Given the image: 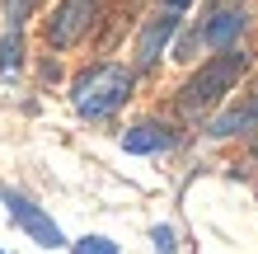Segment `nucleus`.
I'll list each match as a JSON object with an SVG mask.
<instances>
[{
	"label": "nucleus",
	"instance_id": "f257e3e1",
	"mask_svg": "<svg viewBox=\"0 0 258 254\" xmlns=\"http://www.w3.org/2000/svg\"><path fill=\"white\" fill-rule=\"evenodd\" d=\"M249 62H253V57L239 47V42H235V47L211 52L207 62L197 66L183 85H178V94H174L178 113H183V118H202V113H211V109H216V104L230 94L239 80L249 76Z\"/></svg>",
	"mask_w": 258,
	"mask_h": 254
},
{
	"label": "nucleus",
	"instance_id": "f03ea898",
	"mask_svg": "<svg viewBox=\"0 0 258 254\" xmlns=\"http://www.w3.org/2000/svg\"><path fill=\"white\" fill-rule=\"evenodd\" d=\"M136 76H141V71L127 66V62H94L89 71L75 76V85H71V109L80 113V118H89V123H103V118H113L132 99Z\"/></svg>",
	"mask_w": 258,
	"mask_h": 254
},
{
	"label": "nucleus",
	"instance_id": "7ed1b4c3",
	"mask_svg": "<svg viewBox=\"0 0 258 254\" xmlns=\"http://www.w3.org/2000/svg\"><path fill=\"white\" fill-rule=\"evenodd\" d=\"M103 10H108V0H56L52 14L42 19V42L52 52H71L75 42H85L99 28Z\"/></svg>",
	"mask_w": 258,
	"mask_h": 254
},
{
	"label": "nucleus",
	"instance_id": "20e7f679",
	"mask_svg": "<svg viewBox=\"0 0 258 254\" xmlns=\"http://www.w3.org/2000/svg\"><path fill=\"white\" fill-rule=\"evenodd\" d=\"M178 28H183V5H174V0H160L141 19V33H136V47H132V66L141 71V76L164 62V52L174 47Z\"/></svg>",
	"mask_w": 258,
	"mask_h": 254
},
{
	"label": "nucleus",
	"instance_id": "39448f33",
	"mask_svg": "<svg viewBox=\"0 0 258 254\" xmlns=\"http://www.w3.org/2000/svg\"><path fill=\"white\" fill-rule=\"evenodd\" d=\"M192 28H197V38H202V47H211V52L235 47L239 33L249 28V10H244V0H207L202 19Z\"/></svg>",
	"mask_w": 258,
	"mask_h": 254
},
{
	"label": "nucleus",
	"instance_id": "423d86ee",
	"mask_svg": "<svg viewBox=\"0 0 258 254\" xmlns=\"http://www.w3.org/2000/svg\"><path fill=\"white\" fill-rule=\"evenodd\" d=\"M0 202L10 207V221H14V226H19L33 245H42V249H71L66 235H61V226H56V221L42 212L28 193H19V188H0Z\"/></svg>",
	"mask_w": 258,
	"mask_h": 254
},
{
	"label": "nucleus",
	"instance_id": "0eeeda50",
	"mask_svg": "<svg viewBox=\"0 0 258 254\" xmlns=\"http://www.w3.org/2000/svg\"><path fill=\"white\" fill-rule=\"evenodd\" d=\"M174 146H178V132L169 123H160V118H146V123L122 132V151L127 156H160V151H174Z\"/></svg>",
	"mask_w": 258,
	"mask_h": 254
},
{
	"label": "nucleus",
	"instance_id": "6e6552de",
	"mask_svg": "<svg viewBox=\"0 0 258 254\" xmlns=\"http://www.w3.org/2000/svg\"><path fill=\"white\" fill-rule=\"evenodd\" d=\"M244 132H258V94L244 99V104H235V109H225V113H216L207 123V137H216V141L244 137Z\"/></svg>",
	"mask_w": 258,
	"mask_h": 254
},
{
	"label": "nucleus",
	"instance_id": "1a4fd4ad",
	"mask_svg": "<svg viewBox=\"0 0 258 254\" xmlns=\"http://www.w3.org/2000/svg\"><path fill=\"white\" fill-rule=\"evenodd\" d=\"M24 66V28H5L0 38V76H14Z\"/></svg>",
	"mask_w": 258,
	"mask_h": 254
},
{
	"label": "nucleus",
	"instance_id": "9d476101",
	"mask_svg": "<svg viewBox=\"0 0 258 254\" xmlns=\"http://www.w3.org/2000/svg\"><path fill=\"white\" fill-rule=\"evenodd\" d=\"M71 254H122V249H117V240H108V235H80V240L71 245Z\"/></svg>",
	"mask_w": 258,
	"mask_h": 254
},
{
	"label": "nucleus",
	"instance_id": "9b49d317",
	"mask_svg": "<svg viewBox=\"0 0 258 254\" xmlns=\"http://www.w3.org/2000/svg\"><path fill=\"white\" fill-rule=\"evenodd\" d=\"M33 10H38V0H5V28H24Z\"/></svg>",
	"mask_w": 258,
	"mask_h": 254
},
{
	"label": "nucleus",
	"instance_id": "f8f14e48",
	"mask_svg": "<svg viewBox=\"0 0 258 254\" xmlns=\"http://www.w3.org/2000/svg\"><path fill=\"white\" fill-rule=\"evenodd\" d=\"M150 240H155V254H174L178 249V235L169 226H150Z\"/></svg>",
	"mask_w": 258,
	"mask_h": 254
},
{
	"label": "nucleus",
	"instance_id": "ddd939ff",
	"mask_svg": "<svg viewBox=\"0 0 258 254\" xmlns=\"http://www.w3.org/2000/svg\"><path fill=\"white\" fill-rule=\"evenodd\" d=\"M249 156H253V160H258V132H253V141H249Z\"/></svg>",
	"mask_w": 258,
	"mask_h": 254
}]
</instances>
